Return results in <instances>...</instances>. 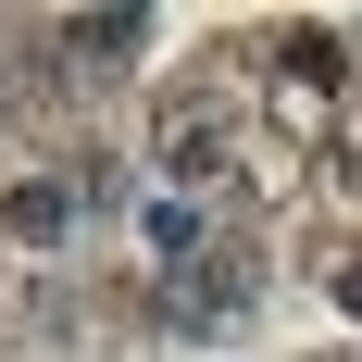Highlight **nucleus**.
Listing matches in <instances>:
<instances>
[{
    "mask_svg": "<svg viewBox=\"0 0 362 362\" xmlns=\"http://www.w3.org/2000/svg\"><path fill=\"white\" fill-rule=\"evenodd\" d=\"M163 175H225V100H175L163 112Z\"/></svg>",
    "mask_w": 362,
    "mask_h": 362,
    "instance_id": "f257e3e1",
    "label": "nucleus"
},
{
    "mask_svg": "<svg viewBox=\"0 0 362 362\" xmlns=\"http://www.w3.org/2000/svg\"><path fill=\"white\" fill-rule=\"evenodd\" d=\"M63 37H75V63H125L150 25H138V13H100V25H63Z\"/></svg>",
    "mask_w": 362,
    "mask_h": 362,
    "instance_id": "f03ea898",
    "label": "nucleus"
},
{
    "mask_svg": "<svg viewBox=\"0 0 362 362\" xmlns=\"http://www.w3.org/2000/svg\"><path fill=\"white\" fill-rule=\"evenodd\" d=\"M13 225H25V238H63L75 200H63V187H13Z\"/></svg>",
    "mask_w": 362,
    "mask_h": 362,
    "instance_id": "7ed1b4c3",
    "label": "nucleus"
},
{
    "mask_svg": "<svg viewBox=\"0 0 362 362\" xmlns=\"http://www.w3.org/2000/svg\"><path fill=\"white\" fill-rule=\"evenodd\" d=\"M275 63H288V75H337V37H325V25H288V37H275Z\"/></svg>",
    "mask_w": 362,
    "mask_h": 362,
    "instance_id": "20e7f679",
    "label": "nucleus"
},
{
    "mask_svg": "<svg viewBox=\"0 0 362 362\" xmlns=\"http://www.w3.org/2000/svg\"><path fill=\"white\" fill-rule=\"evenodd\" d=\"M337 300H350V313H362V262H350V275H337Z\"/></svg>",
    "mask_w": 362,
    "mask_h": 362,
    "instance_id": "39448f33",
    "label": "nucleus"
}]
</instances>
